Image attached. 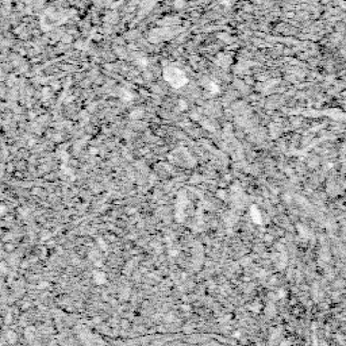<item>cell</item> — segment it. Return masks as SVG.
I'll use <instances>...</instances> for the list:
<instances>
[{"mask_svg": "<svg viewBox=\"0 0 346 346\" xmlns=\"http://www.w3.org/2000/svg\"><path fill=\"white\" fill-rule=\"evenodd\" d=\"M165 79H166L172 85H175L176 88H180V87H183V85L187 82L185 75H184L183 72L179 71V69H175V68H170V69L165 72Z\"/></svg>", "mask_w": 346, "mask_h": 346, "instance_id": "obj_1", "label": "cell"}, {"mask_svg": "<svg viewBox=\"0 0 346 346\" xmlns=\"http://www.w3.org/2000/svg\"><path fill=\"white\" fill-rule=\"evenodd\" d=\"M95 279H96V280L99 279L100 284H103V283L106 282V276L103 275V273H95Z\"/></svg>", "mask_w": 346, "mask_h": 346, "instance_id": "obj_2", "label": "cell"}, {"mask_svg": "<svg viewBox=\"0 0 346 346\" xmlns=\"http://www.w3.org/2000/svg\"><path fill=\"white\" fill-rule=\"evenodd\" d=\"M252 212H253V219H254V221H256V222H261V218H258V217H260V215H258V214H257V212H256V208H254V207H253V208H252Z\"/></svg>", "mask_w": 346, "mask_h": 346, "instance_id": "obj_3", "label": "cell"}]
</instances>
